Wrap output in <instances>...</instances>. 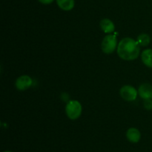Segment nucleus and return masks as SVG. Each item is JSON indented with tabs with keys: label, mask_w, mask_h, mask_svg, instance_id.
I'll list each match as a JSON object with an SVG mask.
<instances>
[{
	"label": "nucleus",
	"mask_w": 152,
	"mask_h": 152,
	"mask_svg": "<svg viewBox=\"0 0 152 152\" xmlns=\"http://www.w3.org/2000/svg\"><path fill=\"white\" fill-rule=\"evenodd\" d=\"M140 47L137 41L130 37H126L120 40L117 46V54L125 61H133L138 58Z\"/></svg>",
	"instance_id": "obj_1"
},
{
	"label": "nucleus",
	"mask_w": 152,
	"mask_h": 152,
	"mask_svg": "<svg viewBox=\"0 0 152 152\" xmlns=\"http://www.w3.org/2000/svg\"><path fill=\"white\" fill-rule=\"evenodd\" d=\"M65 112L70 119H78L82 113V105L79 101L71 100L68 101L65 107Z\"/></svg>",
	"instance_id": "obj_2"
},
{
	"label": "nucleus",
	"mask_w": 152,
	"mask_h": 152,
	"mask_svg": "<svg viewBox=\"0 0 152 152\" xmlns=\"http://www.w3.org/2000/svg\"><path fill=\"white\" fill-rule=\"evenodd\" d=\"M117 46V38L115 35L109 34L104 37L103 40L102 42V50L105 54H111Z\"/></svg>",
	"instance_id": "obj_3"
},
{
	"label": "nucleus",
	"mask_w": 152,
	"mask_h": 152,
	"mask_svg": "<svg viewBox=\"0 0 152 152\" xmlns=\"http://www.w3.org/2000/svg\"><path fill=\"white\" fill-rule=\"evenodd\" d=\"M137 91L134 86L126 85L120 89V95L123 99L129 101H134L137 96Z\"/></svg>",
	"instance_id": "obj_4"
},
{
	"label": "nucleus",
	"mask_w": 152,
	"mask_h": 152,
	"mask_svg": "<svg viewBox=\"0 0 152 152\" xmlns=\"http://www.w3.org/2000/svg\"><path fill=\"white\" fill-rule=\"evenodd\" d=\"M33 80L28 75H22L16 80V86L19 90H25L32 85Z\"/></svg>",
	"instance_id": "obj_5"
},
{
	"label": "nucleus",
	"mask_w": 152,
	"mask_h": 152,
	"mask_svg": "<svg viewBox=\"0 0 152 152\" xmlns=\"http://www.w3.org/2000/svg\"><path fill=\"white\" fill-rule=\"evenodd\" d=\"M140 96L143 99H151L152 98V85L149 83H143L140 85L138 89Z\"/></svg>",
	"instance_id": "obj_6"
},
{
	"label": "nucleus",
	"mask_w": 152,
	"mask_h": 152,
	"mask_svg": "<svg viewBox=\"0 0 152 152\" xmlns=\"http://www.w3.org/2000/svg\"><path fill=\"white\" fill-rule=\"evenodd\" d=\"M126 137H127V139H129V141H130L131 142L137 143L140 139L141 134L139 130L134 128H131L127 131Z\"/></svg>",
	"instance_id": "obj_7"
},
{
	"label": "nucleus",
	"mask_w": 152,
	"mask_h": 152,
	"mask_svg": "<svg viewBox=\"0 0 152 152\" xmlns=\"http://www.w3.org/2000/svg\"><path fill=\"white\" fill-rule=\"evenodd\" d=\"M99 25H100L101 29L105 33L113 32L115 28L113 22L109 19H103L102 20H101Z\"/></svg>",
	"instance_id": "obj_8"
},
{
	"label": "nucleus",
	"mask_w": 152,
	"mask_h": 152,
	"mask_svg": "<svg viewBox=\"0 0 152 152\" xmlns=\"http://www.w3.org/2000/svg\"><path fill=\"white\" fill-rule=\"evenodd\" d=\"M141 58L143 63L146 66L152 68V49H145L142 52Z\"/></svg>",
	"instance_id": "obj_9"
},
{
	"label": "nucleus",
	"mask_w": 152,
	"mask_h": 152,
	"mask_svg": "<svg viewBox=\"0 0 152 152\" xmlns=\"http://www.w3.org/2000/svg\"><path fill=\"white\" fill-rule=\"evenodd\" d=\"M56 3L62 10L66 11L72 10L74 7V0H56Z\"/></svg>",
	"instance_id": "obj_10"
},
{
	"label": "nucleus",
	"mask_w": 152,
	"mask_h": 152,
	"mask_svg": "<svg viewBox=\"0 0 152 152\" xmlns=\"http://www.w3.org/2000/svg\"><path fill=\"white\" fill-rule=\"evenodd\" d=\"M137 42L141 46H147L150 43V37L147 34H141L138 36Z\"/></svg>",
	"instance_id": "obj_11"
},
{
	"label": "nucleus",
	"mask_w": 152,
	"mask_h": 152,
	"mask_svg": "<svg viewBox=\"0 0 152 152\" xmlns=\"http://www.w3.org/2000/svg\"><path fill=\"white\" fill-rule=\"evenodd\" d=\"M144 107L147 110H151L152 109V100L151 99H145L144 101Z\"/></svg>",
	"instance_id": "obj_12"
},
{
	"label": "nucleus",
	"mask_w": 152,
	"mask_h": 152,
	"mask_svg": "<svg viewBox=\"0 0 152 152\" xmlns=\"http://www.w3.org/2000/svg\"><path fill=\"white\" fill-rule=\"evenodd\" d=\"M40 3L44 4H49L53 1V0H38Z\"/></svg>",
	"instance_id": "obj_13"
},
{
	"label": "nucleus",
	"mask_w": 152,
	"mask_h": 152,
	"mask_svg": "<svg viewBox=\"0 0 152 152\" xmlns=\"http://www.w3.org/2000/svg\"><path fill=\"white\" fill-rule=\"evenodd\" d=\"M4 152H13V151H5Z\"/></svg>",
	"instance_id": "obj_14"
}]
</instances>
